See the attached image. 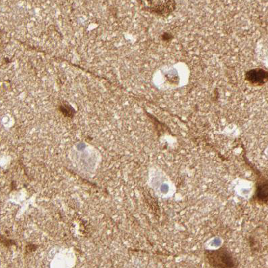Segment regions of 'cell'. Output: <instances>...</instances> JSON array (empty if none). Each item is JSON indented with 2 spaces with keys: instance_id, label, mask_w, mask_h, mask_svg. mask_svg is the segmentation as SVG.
I'll use <instances>...</instances> for the list:
<instances>
[{
  "instance_id": "cell-5",
  "label": "cell",
  "mask_w": 268,
  "mask_h": 268,
  "mask_svg": "<svg viewBox=\"0 0 268 268\" xmlns=\"http://www.w3.org/2000/svg\"><path fill=\"white\" fill-rule=\"evenodd\" d=\"M59 108L62 114L66 117L72 118L74 116L75 110L73 108L72 106L69 105V104H63V105L60 106Z\"/></svg>"
},
{
  "instance_id": "cell-3",
  "label": "cell",
  "mask_w": 268,
  "mask_h": 268,
  "mask_svg": "<svg viewBox=\"0 0 268 268\" xmlns=\"http://www.w3.org/2000/svg\"><path fill=\"white\" fill-rule=\"evenodd\" d=\"M245 79L251 85L261 86L268 81V71L261 68L251 69L246 72Z\"/></svg>"
},
{
  "instance_id": "cell-1",
  "label": "cell",
  "mask_w": 268,
  "mask_h": 268,
  "mask_svg": "<svg viewBox=\"0 0 268 268\" xmlns=\"http://www.w3.org/2000/svg\"><path fill=\"white\" fill-rule=\"evenodd\" d=\"M210 264L216 268H236L232 256L225 249L207 253Z\"/></svg>"
},
{
  "instance_id": "cell-2",
  "label": "cell",
  "mask_w": 268,
  "mask_h": 268,
  "mask_svg": "<svg viewBox=\"0 0 268 268\" xmlns=\"http://www.w3.org/2000/svg\"><path fill=\"white\" fill-rule=\"evenodd\" d=\"M146 3H148L145 6L147 10L161 16H168L176 8L174 1H151Z\"/></svg>"
},
{
  "instance_id": "cell-4",
  "label": "cell",
  "mask_w": 268,
  "mask_h": 268,
  "mask_svg": "<svg viewBox=\"0 0 268 268\" xmlns=\"http://www.w3.org/2000/svg\"><path fill=\"white\" fill-rule=\"evenodd\" d=\"M256 195L260 201H268V182H262L258 184Z\"/></svg>"
}]
</instances>
